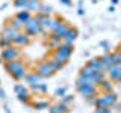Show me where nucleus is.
Listing matches in <instances>:
<instances>
[{
  "instance_id": "nucleus-1",
  "label": "nucleus",
  "mask_w": 121,
  "mask_h": 113,
  "mask_svg": "<svg viewBox=\"0 0 121 113\" xmlns=\"http://www.w3.org/2000/svg\"><path fill=\"white\" fill-rule=\"evenodd\" d=\"M76 89H77V92L80 93L83 98H89V97L97 95V86L92 85L91 81L83 80L80 77L76 78Z\"/></svg>"
},
{
  "instance_id": "nucleus-2",
  "label": "nucleus",
  "mask_w": 121,
  "mask_h": 113,
  "mask_svg": "<svg viewBox=\"0 0 121 113\" xmlns=\"http://www.w3.org/2000/svg\"><path fill=\"white\" fill-rule=\"evenodd\" d=\"M21 56V50L20 47H17V45H9V47L6 48H2V51H0V59H2V62H9V60H15L18 59Z\"/></svg>"
},
{
  "instance_id": "nucleus-3",
  "label": "nucleus",
  "mask_w": 121,
  "mask_h": 113,
  "mask_svg": "<svg viewBox=\"0 0 121 113\" xmlns=\"http://www.w3.org/2000/svg\"><path fill=\"white\" fill-rule=\"evenodd\" d=\"M23 32L24 33H27L29 36H36V35H39V33H43V29H41V26L38 24V20H36V17L35 15H32L30 17V20L24 24V29H23Z\"/></svg>"
},
{
  "instance_id": "nucleus-4",
  "label": "nucleus",
  "mask_w": 121,
  "mask_h": 113,
  "mask_svg": "<svg viewBox=\"0 0 121 113\" xmlns=\"http://www.w3.org/2000/svg\"><path fill=\"white\" fill-rule=\"evenodd\" d=\"M35 73L39 75L41 78H48V77H52V75L55 74V71H53L52 68L48 66V63L44 60V62H41V63H38V65H36Z\"/></svg>"
},
{
  "instance_id": "nucleus-5",
  "label": "nucleus",
  "mask_w": 121,
  "mask_h": 113,
  "mask_svg": "<svg viewBox=\"0 0 121 113\" xmlns=\"http://www.w3.org/2000/svg\"><path fill=\"white\" fill-rule=\"evenodd\" d=\"M3 66H5V71L8 74H14L15 71H18V69H21L23 66H24V62L18 57V59H15V60H9V62H5L3 63Z\"/></svg>"
},
{
  "instance_id": "nucleus-6",
  "label": "nucleus",
  "mask_w": 121,
  "mask_h": 113,
  "mask_svg": "<svg viewBox=\"0 0 121 113\" xmlns=\"http://www.w3.org/2000/svg\"><path fill=\"white\" fill-rule=\"evenodd\" d=\"M35 17H36V20H38V24L41 26V29H43V33L45 32V30H50L52 24H53V20H55L52 15H41V14H36Z\"/></svg>"
},
{
  "instance_id": "nucleus-7",
  "label": "nucleus",
  "mask_w": 121,
  "mask_h": 113,
  "mask_svg": "<svg viewBox=\"0 0 121 113\" xmlns=\"http://www.w3.org/2000/svg\"><path fill=\"white\" fill-rule=\"evenodd\" d=\"M32 42V36H29L27 33L24 32H18V35L15 36V39L12 41L14 45H17V47H27V45Z\"/></svg>"
},
{
  "instance_id": "nucleus-8",
  "label": "nucleus",
  "mask_w": 121,
  "mask_h": 113,
  "mask_svg": "<svg viewBox=\"0 0 121 113\" xmlns=\"http://www.w3.org/2000/svg\"><path fill=\"white\" fill-rule=\"evenodd\" d=\"M106 75H108L109 80L112 81H117L121 75V63H113L106 69Z\"/></svg>"
},
{
  "instance_id": "nucleus-9",
  "label": "nucleus",
  "mask_w": 121,
  "mask_h": 113,
  "mask_svg": "<svg viewBox=\"0 0 121 113\" xmlns=\"http://www.w3.org/2000/svg\"><path fill=\"white\" fill-rule=\"evenodd\" d=\"M68 27H70V23H68V21H64L58 29L52 32V36L50 38H53V39H56V41H59V42H60V41H62V38H64V35L67 33Z\"/></svg>"
},
{
  "instance_id": "nucleus-10",
  "label": "nucleus",
  "mask_w": 121,
  "mask_h": 113,
  "mask_svg": "<svg viewBox=\"0 0 121 113\" xmlns=\"http://www.w3.org/2000/svg\"><path fill=\"white\" fill-rule=\"evenodd\" d=\"M94 73H95V71H94L92 68H89L85 63V66H82L80 69H79V75H77V77H80V78H83V80L92 83V75H94Z\"/></svg>"
},
{
  "instance_id": "nucleus-11",
  "label": "nucleus",
  "mask_w": 121,
  "mask_h": 113,
  "mask_svg": "<svg viewBox=\"0 0 121 113\" xmlns=\"http://www.w3.org/2000/svg\"><path fill=\"white\" fill-rule=\"evenodd\" d=\"M77 36H79V30L76 29V27H68V30H67V33L64 35V38H62V42H68V44H73L76 39H77Z\"/></svg>"
},
{
  "instance_id": "nucleus-12",
  "label": "nucleus",
  "mask_w": 121,
  "mask_h": 113,
  "mask_svg": "<svg viewBox=\"0 0 121 113\" xmlns=\"http://www.w3.org/2000/svg\"><path fill=\"white\" fill-rule=\"evenodd\" d=\"M55 51H59V53H62V54L68 56V57H71V54H73V51H74V45L68 44V42H59V45L55 48Z\"/></svg>"
},
{
  "instance_id": "nucleus-13",
  "label": "nucleus",
  "mask_w": 121,
  "mask_h": 113,
  "mask_svg": "<svg viewBox=\"0 0 121 113\" xmlns=\"http://www.w3.org/2000/svg\"><path fill=\"white\" fill-rule=\"evenodd\" d=\"M18 35V32L15 29H12L11 26H8V24H5L3 26V29H2V32H0V36H5V38H8V39L12 42V41L15 39V36Z\"/></svg>"
},
{
  "instance_id": "nucleus-14",
  "label": "nucleus",
  "mask_w": 121,
  "mask_h": 113,
  "mask_svg": "<svg viewBox=\"0 0 121 113\" xmlns=\"http://www.w3.org/2000/svg\"><path fill=\"white\" fill-rule=\"evenodd\" d=\"M103 97H104V100H106V103H108L109 105V109H115V104H117V101L120 100V97H118V93L115 92V90H112V92H108V93H103Z\"/></svg>"
},
{
  "instance_id": "nucleus-15",
  "label": "nucleus",
  "mask_w": 121,
  "mask_h": 113,
  "mask_svg": "<svg viewBox=\"0 0 121 113\" xmlns=\"http://www.w3.org/2000/svg\"><path fill=\"white\" fill-rule=\"evenodd\" d=\"M6 24H8V26H11L12 29H15L17 32H23V29H24V23H23L20 18H17V17L9 18V20L6 21Z\"/></svg>"
},
{
  "instance_id": "nucleus-16",
  "label": "nucleus",
  "mask_w": 121,
  "mask_h": 113,
  "mask_svg": "<svg viewBox=\"0 0 121 113\" xmlns=\"http://www.w3.org/2000/svg\"><path fill=\"white\" fill-rule=\"evenodd\" d=\"M98 88H100V90H101L103 93H108V92H112V90H113L115 85H113V81H112V80H109V78L106 77L104 80L101 81L100 85H98Z\"/></svg>"
},
{
  "instance_id": "nucleus-17",
  "label": "nucleus",
  "mask_w": 121,
  "mask_h": 113,
  "mask_svg": "<svg viewBox=\"0 0 121 113\" xmlns=\"http://www.w3.org/2000/svg\"><path fill=\"white\" fill-rule=\"evenodd\" d=\"M24 81L27 83L29 86H32V85H36V83H39V81H43V78L38 75L35 71L33 73H27V75L24 77Z\"/></svg>"
},
{
  "instance_id": "nucleus-18",
  "label": "nucleus",
  "mask_w": 121,
  "mask_h": 113,
  "mask_svg": "<svg viewBox=\"0 0 121 113\" xmlns=\"http://www.w3.org/2000/svg\"><path fill=\"white\" fill-rule=\"evenodd\" d=\"M106 77H108V75H106V71H103V69L95 71V73H94V75H92V85L98 86V85H100V83L103 81Z\"/></svg>"
},
{
  "instance_id": "nucleus-19",
  "label": "nucleus",
  "mask_w": 121,
  "mask_h": 113,
  "mask_svg": "<svg viewBox=\"0 0 121 113\" xmlns=\"http://www.w3.org/2000/svg\"><path fill=\"white\" fill-rule=\"evenodd\" d=\"M41 0H26V9H29L30 12H36L39 11Z\"/></svg>"
},
{
  "instance_id": "nucleus-20",
  "label": "nucleus",
  "mask_w": 121,
  "mask_h": 113,
  "mask_svg": "<svg viewBox=\"0 0 121 113\" xmlns=\"http://www.w3.org/2000/svg\"><path fill=\"white\" fill-rule=\"evenodd\" d=\"M27 73H29V71H27V68H26V66H23L21 69H18V71H15L14 74H11V77H12L15 81H23V80H24V77L27 75Z\"/></svg>"
},
{
  "instance_id": "nucleus-21",
  "label": "nucleus",
  "mask_w": 121,
  "mask_h": 113,
  "mask_svg": "<svg viewBox=\"0 0 121 113\" xmlns=\"http://www.w3.org/2000/svg\"><path fill=\"white\" fill-rule=\"evenodd\" d=\"M100 63H101V69L106 71L109 66L112 65V59H111V53H104L103 56H100Z\"/></svg>"
},
{
  "instance_id": "nucleus-22",
  "label": "nucleus",
  "mask_w": 121,
  "mask_h": 113,
  "mask_svg": "<svg viewBox=\"0 0 121 113\" xmlns=\"http://www.w3.org/2000/svg\"><path fill=\"white\" fill-rule=\"evenodd\" d=\"M15 17H17V18H20V20H21V21L26 24V23H27V21L30 20V17H32V12H30L29 9H20V11L17 12V15H15Z\"/></svg>"
},
{
  "instance_id": "nucleus-23",
  "label": "nucleus",
  "mask_w": 121,
  "mask_h": 113,
  "mask_svg": "<svg viewBox=\"0 0 121 113\" xmlns=\"http://www.w3.org/2000/svg\"><path fill=\"white\" fill-rule=\"evenodd\" d=\"M17 98L21 101V103H24V104H32V97H30V93H29L27 89H24L23 92L17 93Z\"/></svg>"
},
{
  "instance_id": "nucleus-24",
  "label": "nucleus",
  "mask_w": 121,
  "mask_h": 113,
  "mask_svg": "<svg viewBox=\"0 0 121 113\" xmlns=\"http://www.w3.org/2000/svg\"><path fill=\"white\" fill-rule=\"evenodd\" d=\"M30 89H32L33 92H38V93H47L48 86L45 85L44 81H39V83H36V85H32V86H30Z\"/></svg>"
},
{
  "instance_id": "nucleus-25",
  "label": "nucleus",
  "mask_w": 121,
  "mask_h": 113,
  "mask_svg": "<svg viewBox=\"0 0 121 113\" xmlns=\"http://www.w3.org/2000/svg\"><path fill=\"white\" fill-rule=\"evenodd\" d=\"M45 62L48 63V66H50L52 69L55 71V73H58V71H60V69L64 68V65H62V63H60V62H58V60H56V59H53V57H48L47 60H45Z\"/></svg>"
},
{
  "instance_id": "nucleus-26",
  "label": "nucleus",
  "mask_w": 121,
  "mask_h": 113,
  "mask_svg": "<svg viewBox=\"0 0 121 113\" xmlns=\"http://www.w3.org/2000/svg\"><path fill=\"white\" fill-rule=\"evenodd\" d=\"M52 57H53V59H56L58 62H60L62 65H67V63L70 62V57H68V56L62 54V53H59V51H55V50H53V54H52Z\"/></svg>"
},
{
  "instance_id": "nucleus-27",
  "label": "nucleus",
  "mask_w": 121,
  "mask_h": 113,
  "mask_svg": "<svg viewBox=\"0 0 121 113\" xmlns=\"http://www.w3.org/2000/svg\"><path fill=\"white\" fill-rule=\"evenodd\" d=\"M86 65H88L89 68H92L94 71H98V69H101V63H100V56H97V57H92V59H89L88 62H86Z\"/></svg>"
},
{
  "instance_id": "nucleus-28",
  "label": "nucleus",
  "mask_w": 121,
  "mask_h": 113,
  "mask_svg": "<svg viewBox=\"0 0 121 113\" xmlns=\"http://www.w3.org/2000/svg\"><path fill=\"white\" fill-rule=\"evenodd\" d=\"M55 107H56V110H58L59 113H70V112H71L70 104H65L62 100H60L59 103H56V104H55Z\"/></svg>"
},
{
  "instance_id": "nucleus-29",
  "label": "nucleus",
  "mask_w": 121,
  "mask_h": 113,
  "mask_svg": "<svg viewBox=\"0 0 121 113\" xmlns=\"http://www.w3.org/2000/svg\"><path fill=\"white\" fill-rule=\"evenodd\" d=\"M94 105H95V109H106V107H109L108 103H106V100H104V97H103V93H101V95H97V97H95Z\"/></svg>"
},
{
  "instance_id": "nucleus-30",
  "label": "nucleus",
  "mask_w": 121,
  "mask_h": 113,
  "mask_svg": "<svg viewBox=\"0 0 121 113\" xmlns=\"http://www.w3.org/2000/svg\"><path fill=\"white\" fill-rule=\"evenodd\" d=\"M32 105L35 110H45V109H48L50 103L48 101H35V103H32Z\"/></svg>"
},
{
  "instance_id": "nucleus-31",
  "label": "nucleus",
  "mask_w": 121,
  "mask_h": 113,
  "mask_svg": "<svg viewBox=\"0 0 121 113\" xmlns=\"http://www.w3.org/2000/svg\"><path fill=\"white\" fill-rule=\"evenodd\" d=\"M52 12H53V8L50 5H44V3H41L38 14H41V15H52Z\"/></svg>"
},
{
  "instance_id": "nucleus-32",
  "label": "nucleus",
  "mask_w": 121,
  "mask_h": 113,
  "mask_svg": "<svg viewBox=\"0 0 121 113\" xmlns=\"http://www.w3.org/2000/svg\"><path fill=\"white\" fill-rule=\"evenodd\" d=\"M111 59H112V65L113 63H121V51L117 50V51L111 53Z\"/></svg>"
},
{
  "instance_id": "nucleus-33",
  "label": "nucleus",
  "mask_w": 121,
  "mask_h": 113,
  "mask_svg": "<svg viewBox=\"0 0 121 113\" xmlns=\"http://www.w3.org/2000/svg\"><path fill=\"white\" fill-rule=\"evenodd\" d=\"M9 45H12V42H11L8 38L0 36V48H6V47H9Z\"/></svg>"
},
{
  "instance_id": "nucleus-34",
  "label": "nucleus",
  "mask_w": 121,
  "mask_h": 113,
  "mask_svg": "<svg viewBox=\"0 0 121 113\" xmlns=\"http://www.w3.org/2000/svg\"><path fill=\"white\" fill-rule=\"evenodd\" d=\"M65 93H67V86H60V88H58L55 90V97H60V98H62Z\"/></svg>"
},
{
  "instance_id": "nucleus-35",
  "label": "nucleus",
  "mask_w": 121,
  "mask_h": 113,
  "mask_svg": "<svg viewBox=\"0 0 121 113\" xmlns=\"http://www.w3.org/2000/svg\"><path fill=\"white\" fill-rule=\"evenodd\" d=\"M14 6L17 8L18 11H20V9H26V0H14Z\"/></svg>"
},
{
  "instance_id": "nucleus-36",
  "label": "nucleus",
  "mask_w": 121,
  "mask_h": 113,
  "mask_svg": "<svg viewBox=\"0 0 121 113\" xmlns=\"http://www.w3.org/2000/svg\"><path fill=\"white\" fill-rule=\"evenodd\" d=\"M62 101H64L65 104H71V103L74 101V97H73V95H70V93H65V95L62 97Z\"/></svg>"
},
{
  "instance_id": "nucleus-37",
  "label": "nucleus",
  "mask_w": 121,
  "mask_h": 113,
  "mask_svg": "<svg viewBox=\"0 0 121 113\" xmlns=\"http://www.w3.org/2000/svg\"><path fill=\"white\" fill-rule=\"evenodd\" d=\"M24 89H26V86H24V85H21L20 81H18L17 85L14 86V92H15V93H20V92H23Z\"/></svg>"
},
{
  "instance_id": "nucleus-38",
  "label": "nucleus",
  "mask_w": 121,
  "mask_h": 113,
  "mask_svg": "<svg viewBox=\"0 0 121 113\" xmlns=\"http://www.w3.org/2000/svg\"><path fill=\"white\" fill-rule=\"evenodd\" d=\"M100 47L104 48V53H111V48H109V42H108V41H101Z\"/></svg>"
},
{
  "instance_id": "nucleus-39",
  "label": "nucleus",
  "mask_w": 121,
  "mask_h": 113,
  "mask_svg": "<svg viewBox=\"0 0 121 113\" xmlns=\"http://www.w3.org/2000/svg\"><path fill=\"white\" fill-rule=\"evenodd\" d=\"M94 113H113V112H112V109L106 107V109H95Z\"/></svg>"
},
{
  "instance_id": "nucleus-40",
  "label": "nucleus",
  "mask_w": 121,
  "mask_h": 113,
  "mask_svg": "<svg viewBox=\"0 0 121 113\" xmlns=\"http://www.w3.org/2000/svg\"><path fill=\"white\" fill-rule=\"evenodd\" d=\"M48 45H50V47H53V48H56L59 45V41H56V39H53V38H50V39H48Z\"/></svg>"
},
{
  "instance_id": "nucleus-41",
  "label": "nucleus",
  "mask_w": 121,
  "mask_h": 113,
  "mask_svg": "<svg viewBox=\"0 0 121 113\" xmlns=\"http://www.w3.org/2000/svg\"><path fill=\"white\" fill-rule=\"evenodd\" d=\"M77 14H79V15H83V14H85V9H83V2H82V0H79V9H77Z\"/></svg>"
},
{
  "instance_id": "nucleus-42",
  "label": "nucleus",
  "mask_w": 121,
  "mask_h": 113,
  "mask_svg": "<svg viewBox=\"0 0 121 113\" xmlns=\"http://www.w3.org/2000/svg\"><path fill=\"white\" fill-rule=\"evenodd\" d=\"M59 2L65 6H73V2H71V0H59Z\"/></svg>"
},
{
  "instance_id": "nucleus-43",
  "label": "nucleus",
  "mask_w": 121,
  "mask_h": 113,
  "mask_svg": "<svg viewBox=\"0 0 121 113\" xmlns=\"http://www.w3.org/2000/svg\"><path fill=\"white\" fill-rule=\"evenodd\" d=\"M48 113H59V112L56 110L55 105H48Z\"/></svg>"
},
{
  "instance_id": "nucleus-44",
  "label": "nucleus",
  "mask_w": 121,
  "mask_h": 113,
  "mask_svg": "<svg viewBox=\"0 0 121 113\" xmlns=\"http://www.w3.org/2000/svg\"><path fill=\"white\" fill-rule=\"evenodd\" d=\"M5 98H6V92L0 88V100H5Z\"/></svg>"
},
{
  "instance_id": "nucleus-45",
  "label": "nucleus",
  "mask_w": 121,
  "mask_h": 113,
  "mask_svg": "<svg viewBox=\"0 0 121 113\" xmlns=\"http://www.w3.org/2000/svg\"><path fill=\"white\" fill-rule=\"evenodd\" d=\"M115 109H117L118 112H121V100H118V101H117V104H115Z\"/></svg>"
},
{
  "instance_id": "nucleus-46",
  "label": "nucleus",
  "mask_w": 121,
  "mask_h": 113,
  "mask_svg": "<svg viewBox=\"0 0 121 113\" xmlns=\"http://www.w3.org/2000/svg\"><path fill=\"white\" fill-rule=\"evenodd\" d=\"M3 110H5V113H12V112H11V109H9V105H3Z\"/></svg>"
},
{
  "instance_id": "nucleus-47",
  "label": "nucleus",
  "mask_w": 121,
  "mask_h": 113,
  "mask_svg": "<svg viewBox=\"0 0 121 113\" xmlns=\"http://www.w3.org/2000/svg\"><path fill=\"white\" fill-rule=\"evenodd\" d=\"M108 11H109V12H113V11H115V6H113V5H111V6L108 8Z\"/></svg>"
},
{
  "instance_id": "nucleus-48",
  "label": "nucleus",
  "mask_w": 121,
  "mask_h": 113,
  "mask_svg": "<svg viewBox=\"0 0 121 113\" xmlns=\"http://www.w3.org/2000/svg\"><path fill=\"white\" fill-rule=\"evenodd\" d=\"M111 3L115 6V5H118V3H120V0H111Z\"/></svg>"
},
{
  "instance_id": "nucleus-49",
  "label": "nucleus",
  "mask_w": 121,
  "mask_h": 113,
  "mask_svg": "<svg viewBox=\"0 0 121 113\" xmlns=\"http://www.w3.org/2000/svg\"><path fill=\"white\" fill-rule=\"evenodd\" d=\"M5 8H8V3H3V5L0 6V9H5Z\"/></svg>"
},
{
  "instance_id": "nucleus-50",
  "label": "nucleus",
  "mask_w": 121,
  "mask_h": 113,
  "mask_svg": "<svg viewBox=\"0 0 121 113\" xmlns=\"http://www.w3.org/2000/svg\"><path fill=\"white\" fill-rule=\"evenodd\" d=\"M117 83H118V86L121 88V75H120V78H118V80H117Z\"/></svg>"
},
{
  "instance_id": "nucleus-51",
  "label": "nucleus",
  "mask_w": 121,
  "mask_h": 113,
  "mask_svg": "<svg viewBox=\"0 0 121 113\" xmlns=\"http://www.w3.org/2000/svg\"><path fill=\"white\" fill-rule=\"evenodd\" d=\"M92 2H94V3H95V2H100V0H92Z\"/></svg>"
},
{
  "instance_id": "nucleus-52",
  "label": "nucleus",
  "mask_w": 121,
  "mask_h": 113,
  "mask_svg": "<svg viewBox=\"0 0 121 113\" xmlns=\"http://www.w3.org/2000/svg\"><path fill=\"white\" fill-rule=\"evenodd\" d=\"M118 50H120V51H121V44H120V48H118Z\"/></svg>"
},
{
  "instance_id": "nucleus-53",
  "label": "nucleus",
  "mask_w": 121,
  "mask_h": 113,
  "mask_svg": "<svg viewBox=\"0 0 121 113\" xmlns=\"http://www.w3.org/2000/svg\"><path fill=\"white\" fill-rule=\"evenodd\" d=\"M0 63H2V59H0Z\"/></svg>"
},
{
  "instance_id": "nucleus-54",
  "label": "nucleus",
  "mask_w": 121,
  "mask_h": 113,
  "mask_svg": "<svg viewBox=\"0 0 121 113\" xmlns=\"http://www.w3.org/2000/svg\"><path fill=\"white\" fill-rule=\"evenodd\" d=\"M0 85H2V80H0Z\"/></svg>"
}]
</instances>
